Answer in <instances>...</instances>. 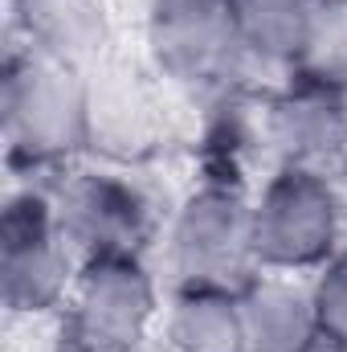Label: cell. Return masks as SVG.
<instances>
[{"instance_id": "obj_4", "label": "cell", "mask_w": 347, "mask_h": 352, "mask_svg": "<svg viewBox=\"0 0 347 352\" xmlns=\"http://www.w3.org/2000/svg\"><path fill=\"white\" fill-rule=\"evenodd\" d=\"M164 263L176 287H250L261 274L254 250V201H246L237 184L221 180L192 188L168 221Z\"/></svg>"}, {"instance_id": "obj_12", "label": "cell", "mask_w": 347, "mask_h": 352, "mask_svg": "<svg viewBox=\"0 0 347 352\" xmlns=\"http://www.w3.org/2000/svg\"><path fill=\"white\" fill-rule=\"evenodd\" d=\"M164 340L172 352H250L241 291L176 287L164 311Z\"/></svg>"}, {"instance_id": "obj_13", "label": "cell", "mask_w": 347, "mask_h": 352, "mask_svg": "<svg viewBox=\"0 0 347 352\" xmlns=\"http://www.w3.org/2000/svg\"><path fill=\"white\" fill-rule=\"evenodd\" d=\"M254 70H294L319 0H229Z\"/></svg>"}, {"instance_id": "obj_8", "label": "cell", "mask_w": 347, "mask_h": 352, "mask_svg": "<svg viewBox=\"0 0 347 352\" xmlns=\"http://www.w3.org/2000/svg\"><path fill=\"white\" fill-rule=\"evenodd\" d=\"M58 221L82 258L98 254H143L152 238V205L123 168L74 173L58 192Z\"/></svg>"}, {"instance_id": "obj_2", "label": "cell", "mask_w": 347, "mask_h": 352, "mask_svg": "<svg viewBox=\"0 0 347 352\" xmlns=\"http://www.w3.org/2000/svg\"><path fill=\"white\" fill-rule=\"evenodd\" d=\"M0 119L12 164H66L86 152V70L16 45L0 82Z\"/></svg>"}, {"instance_id": "obj_15", "label": "cell", "mask_w": 347, "mask_h": 352, "mask_svg": "<svg viewBox=\"0 0 347 352\" xmlns=\"http://www.w3.org/2000/svg\"><path fill=\"white\" fill-rule=\"evenodd\" d=\"M319 352H347V246H339L311 278Z\"/></svg>"}, {"instance_id": "obj_10", "label": "cell", "mask_w": 347, "mask_h": 352, "mask_svg": "<svg viewBox=\"0 0 347 352\" xmlns=\"http://www.w3.org/2000/svg\"><path fill=\"white\" fill-rule=\"evenodd\" d=\"M12 29L25 50L86 70L110 54L115 16L110 0H12Z\"/></svg>"}, {"instance_id": "obj_3", "label": "cell", "mask_w": 347, "mask_h": 352, "mask_svg": "<svg viewBox=\"0 0 347 352\" xmlns=\"http://www.w3.org/2000/svg\"><path fill=\"white\" fill-rule=\"evenodd\" d=\"M347 234V192L327 168L278 164L254 197V250L261 270H319Z\"/></svg>"}, {"instance_id": "obj_9", "label": "cell", "mask_w": 347, "mask_h": 352, "mask_svg": "<svg viewBox=\"0 0 347 352\" xmlns=\"http://www.w3.org/2000/svg\"><path fill=\"white\" fill-rule=\"evenodd\" d=\"M261 148L278 164L327 168L339 164L347 148V94L302 74L261 98Z\"/></svg>"}, {"instance_id": "obj_6", "label": "cell", "mask_w": 347, "mask_h": 352, "mask_svg": "<svg viewBox=\"0 0 347 352\" xmlns=\"http://www.w3.org/2000/svg\"><path fill=\"white\" fill-rule=\"evenodd\" d=\"M82 254L70 246L58 221V205L41 188H21L4 205L0 226V283L4 307L12 316H49L62 311Z\"/></svg>"}, {"instance_id": "obj_14", "label": "cell", "mask_w": 347, "mask_h": 352, "mask_svg": "<svg viewBox=\"0 0 347 352\" xmlns=\"http://www.w3.org/2000/svg\"><path fill=\"white\" fill-rule=\"evenodd\" d=\"M290 74L347 94V0H319Z\"/></svg>"}, {"instance_id": "obj_16", "label": "cell", "mask_w": 347, "mask_h": 352, "mask_svg": "<svg viewBox=\"0 0 347 352\" xmlns=\"http://www.w3.org/2000/svg\"><path fill=\"white\" fill-rule=\"evenodd\" d=\"M335 168H339V184H344V192H347V148H344V156H339V164H335Z\"/></svg>"}, {"instance_id": "obj_1", "label": "cell", "mask_w": 347, "mask_h": 352, "mask_svg": "<svg viewBox=\"0 0 347 352\" xmlns=\"http://www.w3.org/2000/svg\"><path fill=\"white\" fill-rule=\"evenodd\" d=\"M143 45L156 78L200 102L246 90L254 74L229 0H147Z\"/></svg>"}, {"instance_id": "obj_11", "label": "cell", "mask_w": 347, "mask_h": 352, "mask_svg": "<svg viewBox=\"0 0 347 352\" xmlns=\"http://www.w3.org/2000/svg\"><path fill=\"white\" fill-rule=\"evenodd\" d=\"M241 316L250 352H319L311 283L298 274L261 270L250 287H241Z\"/></svg>"}, {"instance_id": "obj_7", "label": "cell", "mask_w": 347, "mask_h": 352, "mask_svg": "<svg viewBox=\"0 0 347 352\" xmlns=\"http://www.w3.org/2000/svg\"><path fill=\"white\" fill-rule=\"evenodd\" d=\"M168 135L164 82L152 66L106 54L86 66V156L102 168L147 164Z\"/></svg>"}, {"instance_id": "obj_5", "label": "cell", "mask_w": 347, "mask_h": 352, "mask_svg": "<svg viewBox=\"0 0 347 352\" xmlns=\"http://www.w3.org/2000/svg\"><path fill=\"white\" fill-rule=\"evenodd\" d=\"M160 316V287L143 254L82 258L62 307V352H139Z\"/></svg>"}]
</instances>
